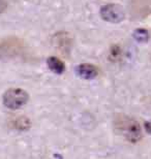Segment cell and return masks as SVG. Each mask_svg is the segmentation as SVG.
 Instances as JSON below:
<instances>
[{
  "instance_id": "cell-1",
  "label": "cell",
  "mask_w": 151,
  "mask_h": 159,
  "mask_svg": "<svg viewBox=\"0 0 151 159\" xmlns=\"http://www.w3.org/2000/svg\"><path fill=\"white\" fill-rule=\"evenodd\" d=\"M115 128L126 141L138 143L142 139V130L136 120L125 115H119L115 119Z\"/></svg>"
},
{
  "instance_id": "cell-2",
  "label": "cell",
  "mask_w": 151,
  "mask_h": 159,
  "mask_svg": "<svg viewBox=\"0 0 151 159\" xmlns=\"http://www.w3.org/2000/svg\"><path fill=\"white\" fill-rule=\"evenodd\" d=\"M29 99V95L20 88H12L3 94V104L11 110H19L23 107Z\"/></svg>"
},
{
  "instance_id": "cell-3",
  "label": "cell",
  "mask_w": 151,
  "mask_h": 159,
  "mask_svg": "<svg viewBox=\"0 0 151 159\" xmlns=\"http://www.w3.org/2000/svg\"><path fill=\"white\" fill-rule=\"evenodd\" d=\"M101 17L106 22L117 24L124 20L125 12L120 4L109 3L101 8Z\"/></svg>"
},
{
  "instance_id": "cell-4",
  "label": "cell",
  "mask_w": 151,
  "mask_h": 159,
  "mask_svg": "<svg viewBox=\"0 0 151 159\" xmlns=\"http://www.w3.org/2000/svg\"><path fill=\"white\" fill-rule=\"evenodd\" d=\"M22 43L18 39H6L0 41V57H14L22 49Z\"/></svg>"
},
{
  "instance_id": "cell-5",
  "label": "cell",
  "mask_w": 151,
  "mask_h": 159,
  "mask_svg": "<svg viewBox=\"0 0 151 159\" xmlns=\"http://www.w3.org/2000/svg\"><path fill=\"white\" fill-rule=\"evenodd\" d=\"M76 74L83 80H92L97 77L98 69L89 63H82L76 67Z\"/></svg>"
},
{
  "instance_id": "cell-6",
  "label": "cell",
  "mask_w": 151,
  "mask_h": 159,
  "mask_svg": "<svg viewBox=\"0 0 151 159\" xmlns=\"http://www.w3.org/2000/svg\"><path fill=\"white\" fill-rule=\"evenodd\" d=\"M47 64L50 70L56 75H62L65 71V64L62 60H60L57 57H49L47 60Z\"/></svg>"
},
{
  "instance_id": "cell-7",
  "label": "cell",
  "mask_w": 151,
  "mask_h": 159,
  "mask_svg": "<svg viewBox=\"0 0 151 159\" xmlns=\"http://www.w3.org/2000/svg\"><path fill=\"white\" fill-rule=\"evenodd\" d=\"M12 128L17 130H27L30 128L31 123L28 118L21 116V117H16V118L12 120Z\"/></svg>"
},
{
  "instance_id": "cell-8",
  "label": "cell",
  "mask_w": 151,
  "mask_h": 159,
  "mask_svg": "<svg viewBox=\"0 0 151 159\" xmlns=\"http://www.w3.org/2000/svg\"><path fill=\"white\" fill-rule=\"evenodd\" d=\"M133 37L134 39L138 41L140 43H147L149 40V32L148 30L145 29V28H138L134 31L133 33Z\"/></svg>"
},
{
  "instance_id": "cell-9",
  "label": "cell",
  "mask_w": 151,
  "mask_h": 159,
  "mask_svg": "<svg viewBox=\"0 0 151 159\" xmlns=\"http://www.w3.org/2000/svg\"><path fill=\"white\" fill-rule=\"evenodd\" d=\"M120 56H121L120 47L117 46V44L112 46L111 49H110V59L112 60V61H117V60L120 58Z\"/></svg>"
},
{
  "instance_id": "cell-10",
  "label": "cell",
  "mask_w": 151,
  "mask_h": 159,
  "mask_svg": "<svg viewBox=\"0 0 151 159\" xmlns=\"http://www.w3.org/2000/svg\"><path fill=\"white\" fill-rule=\"evenodd\" d=\"M145 130L148 134L151 135V121H147V122H145Z\"/></svg>"
}]
</instances>
